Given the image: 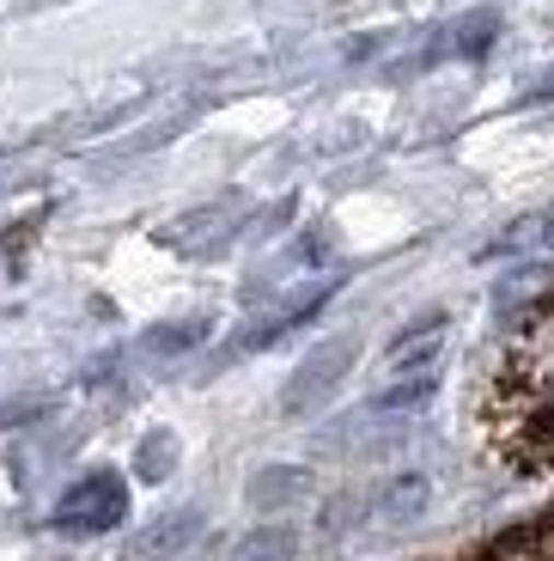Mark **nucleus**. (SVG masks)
I'll return each mask as SVG.
<instances>
[{"mask_svg": "<svg viewBox=\"0 0 554 561\" xmlns=\"http://www.w3.org/2000/svg\"><path fill=\"white\" fill-rule=\"evenodd\" d=\"M354 360H360V336H330V342H318V348H311L305 360L292 366L287 391H280V415H287V421L318 415V409H323V403H330V397L347 385Z\"/></svg>", "mask_w": 554, "mask_h": 561, "instance_id": "f257e3e1", "label": "nucleus"}, {"mask_svg": "<svg viewBox=\"0 0 554 561\" xmlns=\"http://www.w3.org/2000/svg\"><path fill=\"white\" fill-rule=\"evenodd\" d=\"M128 519V489L116 470H92V477H80L68 494L56 501V531L61 537H97V531H116V525Z\"/></svg>", "mask_w": 554, "mask_h": 561, "instance_id": "f03ea898", "label": "nucleus"}, {"mask_svg": "<svg viewBox=\"0 0 554 561\" xmlns=\"http://www.w3.org/2000/svg\"><path fill=\"white\" fill-rule=\"evenodd\" d=\"M244 214V202L238 196H226V202H208V208H189L183 220H171L159 239L171 244V251H183V256H208V251H220L226 239H232V220Z\"/></svg>", "mask_w": 554, "mask_h": 561, "instance_id": "7ed1b4c3", "label": "nucleus"}, {"mask_svg": "<svg viewBox=\"0 0 554 561\" xmlns=\"http://www.w3.org/2000/svg\"><path fill=\"white\" fill-rule=\"evenodd\" d=\"M201 525H208V519H201L195 506H177V513L140 525V531L128 537V561H171V556H183V549L201 537Z\"/></svg>", "mask_w": 554, "mask_h": 561, "instance_id": "20e7f679", "label": "nucleus"}, {"mask_svg": "<svg viewBox=\"0 0 554 561\" xmlns=\"http://www.w3.org/2000/svg\"><path fill=\"white\" fill-rule=\"evenodd\" d=\"M311 470L305 463H263L256 477L244 482V501L256 506V513H287V506H299V501H311Z\"/></svg>", "mask_w": 554, "mask_h": 561, "instance_id": "39448f33", "label": "nucleus"}, {"mask_svg": "<svg viewBox=\"0 0 554 561\" xmlns=\"http://www.w3.org/2000/svg\"><path fill=\"white\" fill-rule=\"evenodd\" d=\"M427 506H432V482L420 477V470H402L396 482H390L384 494H378V519L384 525H415V519H427Z\"/></svg>", "mask_w": 554, "mask_h": 561, "instance_id": "423d86ee", "label": "nucleus"}, {"mask_svg": "<svg viewBox=\"0 0 554 561\" xmlns=\"http://www.w3.org/2000/svg\"><path fill=\"white\" fill-rule=\"evenodd\" d=\"M208 330H213L208 318L159 323V330H147V336H140V354H147V360H165V354H189V348H201V342H208Z\"/></svg>", "mask_w": 554, "mask_h": 561, "instance_id": "0eeeda50", "label": "nucleus"}, {"mask_svg": "<svg viewBox=\"0 0 554 561\" xmlns=\"http://www.w3.org/2000/svg\"><path fill=\"white\" fill-rule=\"evenodd\" d=\"M439 391V373H420V379H396V385H384V391L372 397V403H366V415H415L420 403H427V397Z\"/></svg>", "mask_w": 554, "mask_h": 561, "instance_id": "6e6552de", "label": "nucleus"}, {"mask_svg": "<svg viewBox=\"0 0 554 561\" xmlns=\"http://www.w3.org/2000/svg\"><path fill=\"white\" fill-rule=\"evenodd\" d=\"M292 556H299V531H292V525H256V531L232 549V561H292Z\"/></svg>", "mask_w": 554, "mask_h": 561, "instance_id": "1a4fd4ad", "label": "nucleus"}, {"mask_svg": "<svg viewBox=\"0 0 554 561\" xmlns=\"http://www.w3.org/2000/svg\"><path fill=\"white\" fill-rule=\"evenodd\" d=\"M171 470H177V434H171V427L140 434V446H135V477H140V482H165Z\"/></svg>", "mask_w": 554, "mask_h": 561, "instance_id": "9d476101", "label": "nucleus"}, {"mask_svg": "<svg viewBox=\"0 0 554 561\" xmlns=\"http://www.w3.org/2000/svg\"><path fill=\"white\" fill-rule=\"evenodd\" d=\"M542 251H554V202L542 208Z\"/></svg>", "mask_w": 554, "mask_h": 561, "instance_id": "9b49d317", "label": "nucleus"}]
</instances>
